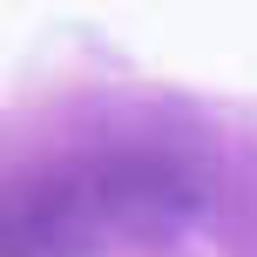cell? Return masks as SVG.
<instances>
[{
	"mask_svg": "<svg viewBox=\"0 0 257 257\" xmlns=\"http://www.w3.org/2000/svg\"><path fill=\"white\" fill-rule=\"evenodd\" d=\"M196 210V176L156 149L68 156L0 190L7 257H95L108 244L176 230Z\"/></svg>",
	"mask_w": 257,
	"mask_h": 257,
	"instance_id": "obj_1",
	"label": "cell"
}]
</instances>
